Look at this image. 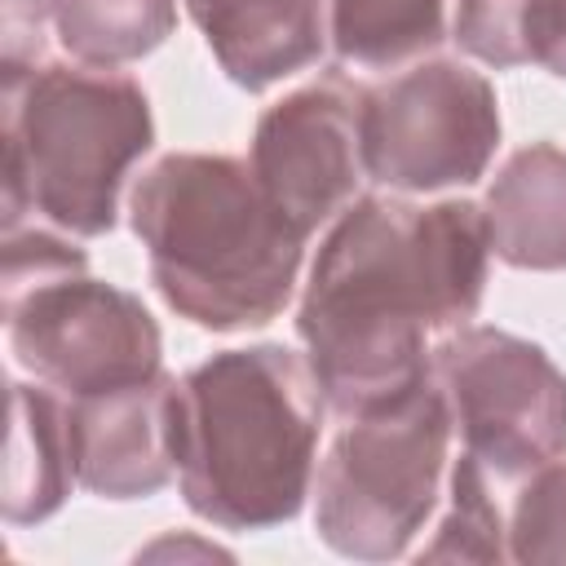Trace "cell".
Wrapping results in <instances>:
<instances>
[{"label":"cell","instance_id":"14","mask_svg":"<svg viewBox=\"0 0 566 566\" xmlns=\"http://www.w3.org/2000/svg\"><path fill=\"white\" fill-rule=\"evenodd\" d=\"M327 40L345 66L407 71L447 40V0H327Z\"/></svg>","mask_w":566,"mask_h":566},{"label":"cell","instance_id":"7","mask_svg":"<svg viewBox=\"0 0 566 566\" xmlns=\"http://www.w3.org/2000/svg\"><path fill=\"white\" fill-rule=\"evenodd\" d=\"M451 429L491 478H526L566 455V371L504 327H455L429 363Z\"/></svg>","mask_w":566,"mask_h":566},{"label":"cell","instance_id":"6","mask_svg":"<svg viewBox=\"0 0 566 566\" xmlns=\"http://www.w3.org/2000/svg\"><path fill=\"white\" fill-rule=\"evenodd\" d=\"M451 433L433 371L407 394L349 416L314 478L318 539L354 562L402 557L438 509Z\"/></svg>","mask_w":566,"mask_h":566},{"label":"cell","instance_id":"18","mask_svg":"<svg viewBox=\"0 0 566 566\" xmlns=\"http://www.w3.org/2000/svg\"><path fill=\"white\" fill-rule=\"evenodd\" d=\"M509 562H566V460L526 473L509 513Z\"/></svg>","mask_w":566,"mask_h":566},{"label":"cell","instance_id":"5","mask_svg":"<svg viewBox=\"0 0 566 566\" xmlns=\"http://www.w3.org/2000/svg\"><path fill=\"white\" fill-rule=\"evenodd\" d=\"M0 310L13 358L66 398L164 371V336L142 296L93 279L84 248L53 230H4Z\"/></svg>","mask_w":566,"mask_h":566},{"label":"cell","instance_id":"1","mask_svg":"<svg viewBox=\"0 0 566 566\" xmlns=\"http://www.w3.org/2000/svg\"><path fill=\"white\" fill-rule=\"evenodd\" d=\"M482 203L358 195L323 234L296 336L323 402L349 420L429 376V336L469 327L486 296Z\"/></svg>","mask_w":566,"mask_h":566},{"label":"cell","instance_id":"10","mask_svg":"<svg viewBox=\"0 0 566 566\" xmlns=\"http://www.w3.org/2000/svg\"><path fill=\"white\" fill-rule=\"evenodd\" d=\"M177 394L181 380L155 371L66 398L75 482L102 500H146L177 478Z\"/></svg>","mask_w":566,"mask_h":566},{"label":"cell","instance_id":"13","mask_svg":"<svg viewBox=\"0 0 566 566\" xmlns=\"http://www.w3.org/2000/svg\"><path fill=\"white\" fill-rule=\"evenodd\" d=\"M75 486L66 394L53 385H9V464H4V522L35 526L53 517Z\"/></svg>","mask_w":566,"mask_h":566},{"label":"cell","instance_id":"4","mask_svg":"<svg viewBox=\"0 0 566 566\" xmlns=\"http://www.w3.org/2000/svg\"><path fill=\"white\" fill-rule=\"evenodd\" d=\"M4 230L27 212L75 239L115 226L119 190L155 142L142 84L115 66L40 62L0 75Z\"/></svg>","mask_w":566,"mask_h":566},{"label":"cell","instance_id":"12","mask_svg":"<svg viewBox=\"0 0 566 566\" xmlns=\"http://www.w3.org/2000/svg\"><path fill=\"white\" fill-rule=\"evenodd\" d=\"M491 256L513 270H566V150L531 142L504 159L482 199Z\"/></svg>","mask_w":566,"mask_h":566},{"label":"cell","instance_id":"9","mask_svg":"<svg viewBox=\"0 0 566 566\" xmlns=\"http://www.w3.org/2000/svg\"><path fill=\"white\" fill-rule=\"evenodd\" d=\"M248 164L274 208L310 239L363 190V88L314 80L270 102L252 128Z\"/></svg>","mask_w":566,"mask_h":566},{"label":"cell","instance_id":"20","mask_svg":"<svg viewBox=\"0 0 566 566\" xmlns=\"http://www.w3.org/2000/svg\"><path fill=\"white\" fill-rule=\"evenodd\" d=\"M544 71H553L557 80H566V18H562V31H557V44H553V53H548V62H544Z\"/></svg>","mask_w":566,"mask_h":566},{"label":"cell","instance_id":"8","mask_svg":"<svg viewBox=\"0 0 566 566\" xmlns=\"http://www.w3.org/2000/svg\"><path fill=\"white\" fill-rule=\"evenodd\" d=\"M500 146V102L482 71L455 57H424L394 80L363 88L367 177L433 195L473 186Z\"/></svg>","mask_w":566,"mask_h":566},{"label":"cell","instance_id":"2","mask_svg":"<svg viewBox=\"0 0 566 566\" xmlns=\"http://www.w3.org/2000/svg\"><path fill=\"white\" fill-rule=\"evenodd\" d=\"M128 226L155 292L195 327H265L292 301L305 234L274 208L248 159L203 150L155 159L128 195Z\"/></svg>","mask_w":566,"mask_h":566},{"label":"cell","instance_id":"11","mask_svg":"<svg viewBox=\"0 0 566 566\" xmlns=\"http://www.w3.org/2000/svg\"><path fill=\"white\" fill-rule=\"evenodd\" d=\"M186 13L248 93L305 71L327 44V0H186Z\"/></svg>","mask_w":566,"mask_h":566},{"label":"cell","instance_id":"19","mask_svg":"<svg viewBox=\"0 0 566 566\" xmlns=\"http://www.w3.org/2000/svg\"><path fill=\"white\" fill-rule=\"evenodd\" d=\"M44 27L49 22V0H4V57L0 75H18L40 66L44 57Z\"/></svg>","mask_w":566,"mask_h":566},{"label":"cell","instance_id":"15","mask_svg":"<svg viewBox=\"0 0 566 566\" xmlns=\"http://www.w3.org/2000/svg\"><path fill=\"white\" fill-rule=\"evenodd\" d=\"M49 22L75 62L124 66L172 35L177 0H49Z\"/></svg>","mask_w":566,"mask_h":566},{"label":"cell","instance_id":"16","mask_svg":"<svg viewBox=\"0 0 566 566\" xmlns=\"http://www.w3.org/2000/svg\"><path fill=\"white\" fill-rule=\"evenodd\" d=\"M562 18L566 0H455L451 40L495 71L531 62L544 66L557 44Z\"/></svg>","mask_w":566,"mask_h":566},{"label":"cell","instance_id":"17","mask_svg":"<svg viewBox=\"0 0 566 566\" xmlns=\"http://www.w3.org/2000/svg\"><path fill=\"white\" fill-rule=\"evenodd\" d=\"M429 562H504L509 526L491 500V473L464 451L451 469V504L438 522V535L424 544Z\"/></svg>","mask_w":566,"mask_h":566},{"label":"cell","instance_id":"3","mask_svg":"<svg viewBox=\"0 0 566 566\" xmlns=\"http://www.w3.org/2000/svg\"><path fill=\"white\" fill-rule=\"evenodd\" d=\"M323 389L287 345L221 349L181 376L177 486L221 531H270L314 495Z\"/></svg>","mask_w":566,"mask_h":566}]
</instances>
